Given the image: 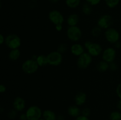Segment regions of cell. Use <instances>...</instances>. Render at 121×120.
<instances>
[{"label": "cell", "instance_id": "cell-36", "mask_svg": "<svg viewBox=\"0 0 121 120\" xmlns=\"http://www.w3.org/2000/svg\"><path fill=\"white\" fill-rule=\"evenodd\" d=\"M56 28L57 30L60 31H61L62 29V25H56Z\"/></svg>", "mask_w": 121, "mask_h": 120}, {"label": "cell", "instance_id": "cell-20", "mask_svg": "<svg viewBox=\"0 0 121 120\" xmlns=\"http://www.w3.org/2000/svg\"><path fill=\"white\" fill-rule=\"evenodd\" d=\"M66 4L70 8H77L80 4V0H66Z\"/></svg>", "mask_w": 121, "mask_h": 120}, {"label": "cell", "instance_id": "cell-34", "mask_svg": "<svg viewBox=\"0 0 121 120\" xmlns=\"http://www.w3.org/2000/svg\"><path fill=\"white\" fill-rule=\"evenodd\" d=\"M20 120H27V115L26 114H22L20 115Z\"/></svg>", "mask_w": 121, "mask_h": 120}, {"label": "cell", "instance_id": "cell-10", "mask_svg": "<svg viewBox=\"0 0 121 120\" xmlns=\"http://www.w3.org/2000/svg\"><path fill=\"white\" fill-rule=\"evenodd\" d=\"M105 37L111 43H116L119 39V34L115 29L108 28L105 32Z\"/></svg>", "mask_w": 121, "mask_h": 120}, {"label": "cell", "instance_id": "cell-41", "mask_svg": "<svg viewBox=\"0 0 121 120\" xmlns=\"http://www.w3.org/2000/svg\"></svg>", "mask_w": 121, "mask_h": 120}, {"label": "cell", "instance_id": "cell-37", "mask_svg": "<svg viewBox=\"0 0 121 120\" xmlns=\"http://www.w3.org/2000/svg\"><path fill=\"white\" fill-rule=\"evenodd\" d=\"M117 107H118V108L119 109V110L121 111V100L118 102V105H117Z\"/></svg>", "mask_w": 121, "mask_h": 120}, {"label": "cell", "instance_id": "cell-23", "mask_svg": "<svg viewBox=\"0 0 121 120\" xmlns=\"http://www.w3.org/2000/svg\"><path fill=\"white\" fill-rule=\"evenodd\" d=\"M120 0H105L106 5L111 8H115L119 3Z\"/></svg>", "mask_w": 121, "mask_h": 120}, {"label": "cell", "instance_id": "cell-32", "mask_svg": "<svg viewBox=\"0 0 121 120\" xmlns=\"http://www.w3.org/2000/svg\"><path fill=\"white\" fill-rule=\"evenodd\" d=\"M6 87L3 84H0V93H3L6 91Z\"/></svg>", "mask_w": 121, "mask_h": 120}, {"label": "cell", "instance_id": "cell-5", "mask_svg": "<svg viewBox=\"0 0 121 120\" xmlns=\"http://www.w3.org/2000/svg\"><path fill=\"white\" fill-rule=\"evenodd\" d=\"M48 64L53 66H57L62 62V55L61 53L57 51H53L48 54L47 56Z\"/></svg>", "mask_w": 121, "mask_h": 120}, {"label": "cell", "instance_id": "cell-33", "mask_svg": "<svg viewBox=\"0 0 121 120\" xmlns=\"http://www.w3.org/2000/svg\"><path fill=\"white\" fill-rule=\"evenodd\" d=\"M110 68H111V69H112V71L116 70L117 68V65H116L115 63H112V62H111V65H110Z\"/></svg>", "mask_w": 121, "mask_h": 120}, {"label": "cell", "instance_id": "cell-26", "mask_svg": "<svg viewBox=\"0 0 121 120\" xmlns=\"http://www.w3.org/2000/svg\"><path fill=\"white\" fill-rule=\"evenodd\" d=\"M87 2L91 5H96L100 2L101 0H86Z\"/></svg>", "mask_w": 121, "mask_h": 120}, {"label": "cell", "instance_id": "cell-16", "mask_svg": "<svg viewBox=\"0 0 121 120\" xmlns=\"http://www.w3.org/2000/svg\"><path fill=\"white\" fill-rule=\"evenodd\" d=\"M43 117L44 120H56V115L53 111L47 109L43 112Z\"/></svg>", "mask_w": 121, "mask_h": 120}, {"label": "cell", "instance_id": "cell-6", "mask_svg": "<svg viewBox=\"0 0 121 120\" xmlns=\"http://www.w3.org/2000/svg\"><path fill=\"white\" fill-rule=\"evenodd\" d=\"M85 45V47L88 50V53L92 56H98L102 51V47L99 44L92 43L91 41H86Z\"/></svg>", "mask_w": 121, "mask_h": 120}, {"label": "cell", "instance_id": "cell-31", "mask_svg": "<svg viewBox=\"0 0 121 120\" xmlns=\"http://www.w3.org/2000/svg\"><path fill=\"white\" fill-rule=\"evenodd\" d=\"M75 120H90L87 116H84V115H79L78 117L76 118Z\"/></svg>", "mask_w": 121, "mask_h": 120}, {"label": "cell", "instance_id": "cell-28", "mask_svg": "<svg viewBox=\"0 0 121 120\" xmlns=\"http://www.w3.org/2000/svg\"><path fill=\"white\" fill-rule=\"evenodd\" d=\"M82 114L84 116H86L88 117L90 115V114H91V111H90V109L89 108H85V109H83L82 112Z\"/></svg>", "mask_w": 121, "mask_h": 120}, {"label": "cell", "instance_id": "cell-18", "mask_svg": "<svg viewBox=\"0 0 121 120\" xmlns=\"http://www.w3.org/2000/svg\"><path fill=\"white\" fill-rule=\"evenodd\" d=\"M36 61L37 62L38 65L39 66H41V67H44V66H46L47 64H48L47 56L44 55H40L39 56H37Z\"/></svg>", "mask_w": 121, "mask_h": 120}, {"label": "cell", "instance_id": "cell-27", "mask_svg": "<svg viewBox=\"0 0 121 120\" xmlns=\"http://www.w3.org/2000/svg\"><path fill=\"white\" fill-rule=\"evenodd\" d=\"M67 49V46L66 44H61L59 46V48H58V51L60 52V53L64 52Z\"/></svg>", "mask_w": 121, "mask_h": 120}, {"label": "cell", "instance_id": "cell-13", "mask_svg": "<svg viewBox=\"0 0 121 120\" xmlns=\"http://www.w3.org/2000/svg\"><path fill=\"white\" fill-rule=\"evenodd\" d=\"M71 51L72 54L76 56H80L84 52V48L82 46L79 44H75L73 45L71 48Z\"/></svg>", "mask_w": 121, "mask_h": 120}, {"label": "cell", "instance_id": "cell-25", "mask_svg": "<svg viewBox=\"0 0 121 120\" xmlns=\"http://www.w3.org/2000/svg\"><path fill=\"white\" fill-rule=\"evenodd\" d=\"M101 33V28L99 26L95 27L92 29V34L94 36H98Z\"/></svg>", "mask_w": 121, "mask_h": 120}, {"label": "cell", "instance_id": "cell-21", "mask_svg": "<svg viewBox=\"0 0 121 120\" xmlns=\"http://www.w3.org/2000/svg\"><path fill=\"white\" fill-rule=\"evenodd\" d=\"M109 64L105 61H100L97 65V68L100 72H105L109 68Z\"/></svg>", "mask_w": 121, "mask_h": 120}, {"label": "cell", "instance_id": "cell-35", "mask_svg": "<svg viewBox=\"0 0 121 120\" xmlns=\"http://www.w3.org/2000/svg\"><path fill=\"white\" fill-rule=\"evenodd\" d=\"M5 42V38L3 35L0 34V45L2 44Z\"/></svg>", "mask_w": 121, "mask_h": 120}, {"label": "cell", "instance_id": "cell-19", "mask_svg": "<svg viewBox=\"0 0 121 120\" xmlns=\"http://www.w3.org/2000/svg\"><path fill=\"white\" fill-rule=\"evenodd\" d=\"M20 56V52L18 49H11L9 53V58L12 61H16Z\"/></svg>", "mask_w": 121, "mask_h": 120}, {"label": "cell", "instance_id": "cell-38", "mask_svg": "<svg viewBox=\"0 0 121 120\" xmlns=\"http://www.w3.org/2000/svg\"><path fill=\"white\" fill-rule=\"evenodd\" d=\"M51 2H52V3H57V2H58L59 1H60V0H49Z\"/></svg>", "mask_w": 121, "mask_h": 120}, {"label": "cell", "instance_id": "cell-12", "mask_svg": "<svg viewBox=\"0 0 121 120\" xmlns=\"http://www.w3.org/2000/svg\"><path fill=\"white\" fill-rule=\"evenodd\" d=\"M14 108L17 111H22L26 107V102L21 97H17L14 100L13 103Z\"/></svg>", "mask_w": 121, "mask_h": 120}, {"label": "cell", "instance_id": "cell-11", "mask_svg": "<svg viewBox=\"0 0 121 120\" xmlns=\"http://www.w3.org/2000/svg\"><path fill=\"white\" fill-rule=\"evenodd\" d=\"M116 57V51L113 48H108L104 51L102 58L108 63L113 62Z\"/></svg>", "mask_w": 121, "mask_h": 120}, {"label": "cell", "instance_id": "cell-4", "mask_svg": "<svg viewBox=\"0 0 121 120\" xmlns=\"http://www.w3.org/2000/svg\"><path fill=\"white\" fill-rule=\"evenodd\" d=\"M92 61V55H90L89 53L83 52L79 56L77 64L80 68L85 69L90 65Z\"/></svg>", "mask_w": 121, "mask_h": 120}, {"label": "cell", "instance_id": "cell-14", "mask_svg": "<svg viewBox=\"0 0 121 120\" xmlns=\"http://www.w3.org/2000/svg\"><path fill=\"white\" fill-rule=\"evenodd\" d=\"M67 112H68L69 115L72 117L76 118L78 116H79L80 114V108L78 106L76 105H72L69 107Z\"/></svg>", "mask_w": 121, "mask_h": 120}, {"label": "cell", "instance_id": "cell-2", "mask_svg": "<svg viewBox=\"0 0 121 120\" xmlns=\"http://www.w3.org/2000/svg\"><path fill=\"white\" fill-rule=\"evenodd\" d=\"M39 66L36 60L30 59L22 64V69L26 74H31L37 71Z\"/></svg>", "mask_w": 121, "mask_h": 120}, {"label": "cell", "instance_id": "cell-3", "mask_svg": "<svg viewBox=\"0 0 121 120\" xmlns=\"http://www.w3.org/2000/svg\"><path fill=\"white\" fill-rule=\"evenodd\" d=\"M26 114L28 120H38L41 118L43 115L41 109L36 105L31 106L27 110Z\"/></svg>", "mask_w": 121, "mask_h": 120}, {"label": "cell", "instance_id": "cell-29", "mask_svg": "<svg viewBox=\"0 0 121 120\" xmlns=\"http://www.w3.org/2000/svg\"><path fill=\"white\" fill-rule=\"evenodd\" d=\"M17 111L14 110V111H11L10 112H9L8 113V117L11 119H13L17 115Z\"/></svg>", "mask_w": 121, "mask_h": 120}, {"label": "cell", "instance_id": "cell-17", "mask_svg": "<svg viewBox=\"0 0 121 120\" xmlns=\"http://www.w3.org/2000/svg\"><path fill=\"white\" fill-rule=\"evenodd\" d=\"M79 21V17L77 14H71L67 18V24L69 25L70 27L72 26H76Z\"/></svg>", "mask_w": 121, "mask_h": 120}, {"label": "cell", "instance_id": "cell-9", "mask_svg": "<svg viewBox=\"0 0 121 120\" xmlns=\"http://www.w3.org/2000/svg\"><path fill=\"white\" fill-rule=\"evenodd\" d=\"M113 20L112 16L109 15H104L100 16L98 20V26L101 28L108 29L112 24Z\"/></svg>", "mask_w": 121, "mask_h": 120}, {"label": "cell", "instance_id": "cell-24", "mask_svg": "<svg viewBox=\"0 0 121 120\" xmlns=\"http://www.w3.org/2000/svg\"><path fill=\"white\" fill-rule=\"evenodd\" d=\"M110 120H121V113L119 111H113L109 115Z\"/></svg>", "mask_w": 121, "mask_h": 120}, {"label": "cell", "instance_id": "cell-22", "mask_svg": "<svg viewBox=\"0 0 121 120\" xmlns=\"http://www.w3.org/2000/svg\"><path fill=\"white\" fill-rule=\"evenodd\" d=\"M82 11L85 15H89L92 12V5L89 4L87 3L85 4L82 7Z\"/></svg>", "mask_w": 121, "mask_h": 120}, {"label": "cell", "instance_id": "cell-7", "mask_svg": "<svg viewBox=\"0 0 121 120\" xmlns=\"http://www.w3.org/2000/svg\"><path fill=\"white\" fill-rule=\"evenodd\" d=\"M67 34L69 38L73 41H77L80 40L82 35L81 29L77 26L70 27L67 29Z\"/></svg>", "mask_w": 121, "mask_h": 120}, {"label": "cell", "instance_id": "cell-39", "mask_svg": "<svg viewBox=\"0 0 121 120\" xmlns=\"http://www.w3.org/2000/svg\"><path fill=\"white\" fill-rule=\"evenodd\" d=\"M1 6H2V3H1V0H0V8H1Z\"/></svg>", "mask_w": 121, "mask_h": 120}, {"label": "cell", "instance_id": "cell-1", "mask_svg": "<svg viewBox=\"0 0 121 120\" xmlns=\"http://www.w3.org/2000/svg\"><path fill=\"white\" fill-rule=\"evenodd\" d=\"M5 42L7 47L11 49H18L21 45V39L16 34H9L5 38Z\"/></svg>", "mask_w": 121, "mask_h": 120}, {"label": "cell", "instance_id": "cell-30", "mask_svg": "<svg viewBox=\"0 0 121 120\" xmlns=\"http://www.w3.org/2000/svg\"><path fill=\"white\" fill-rule=\"evenodd\" d=\"M116 91H117V94L118 95V96H119V98L121 100V83L119 84L118 85Z\"/></svg>", "mask_w": 121, "mask_h": 120}, {"label": "cell", "instance_id": "cell-15", "mask_svg": "<svg viewBox=\"0 0 121 120\" xmlns=\"http://www.w3.org/2000/svg\"><path fill=\"white\" fill-rule=\"evenodd\" d=\"M86 95L85 93L80 92H78L75 96V101L76 104L78 105H82L85 102H86Z\"/></svg>", "mask_w": 121, "mask_h": 120}, {"label": "cell", "instance_id": "cell-40", "mask_svg": "<svg viewBox=\"0 0 121 120\" xmlns=\"http://www.w3.org/2000/svg\"><path fill=\"white\" fill-rule=\"evenodd\" d=\"M44 120L43 118H40L39 120Z\"/></svg>", "mask_w": 121, "mask_h": 120}, {"label": "cell", "instance_id": "cell-8", "mask_svg": "<svg viewBox=\"0 0 121 120\" xmlns=\"http://www.w3.org/2000/svg\"><path fill=\"white\" fill-rule=\"evenodd\" d=\"M48 18L52 23L55 25H60L63 23L64 16L60 11L57 10H53L50 12L48 14Z\"/></svg>", "mask_w": 121, "mask_h": 120}]
</instances>
